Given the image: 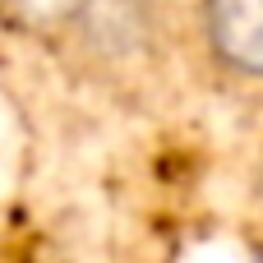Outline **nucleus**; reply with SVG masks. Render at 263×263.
<instances>
[{"label": "nucleus", "instance_id": "7ed1b4c3", "mask_svg": "<svg viewBox=\"0 0 263 263\" xmlns=\"http://www.w3.org/2000/svg\"><path fill=\"white\" fill-rule=\"evenodd\" d=\"M254 194H259V208H263V153H259V166H254Z\"/></svg>", "mask_w": 263, "mask_h": 263}, {"label": "nucleus", "instance_id": "f03ea898", "mask_svg": "<svg viewBox=\"0 0 263 263\" xmlns=\"http://www.w3.org/2000/svg\"><path fill=\"white\" fill-rule=\"evenodd\" d=\"M92 0H5L9 18H18L32 32H74Z\"/></svg>", "mask_w": 263, "mask_h": 263}, {"label": "nucleus", "instance_id": "f257e3e1", "mask_svg": "<svg viewBox=\"0 0 263 263\" xmlns=\"http://www.w3.org/2000/svg\"><path fill=\"white\" fill-rule=\"evenodd\" d=\"M199 42L222 79L263 88V0H199Z\"/></svg>", "mask_w": 263, "mask_h": 263}]
</instances>
